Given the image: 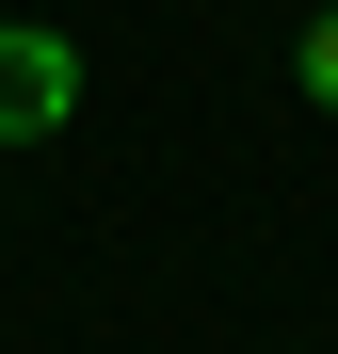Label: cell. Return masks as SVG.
<instances>
[{"label":"cell","mask_w":338,"mask_h":354,"mask_svg":"<svg viewBox=\"0 0 338 354\" xmlns=\"http://www.w3.org/2000/svg\"><path fill=\"white\" fill-rule=\"evenodd\" d=\"M290 81H306V97H322V113H338V0H322V17H306V32H290Z\"/></svg>","instance_id":"cell-2"},{"label":"cell","mask_w":338,"mask_h":354,"mask_svg":"<svg viewBox=\"0 0 338 354\" xmlns=\"http://www.w3.org/2000/svg\"><path fill=\"white\" fill-rule=\"evenodd\" d=\"M65 113H81V48L32 32V17H0V145H48Z\"/></svg>","instance_id":"cell-1"}]
</instances>
